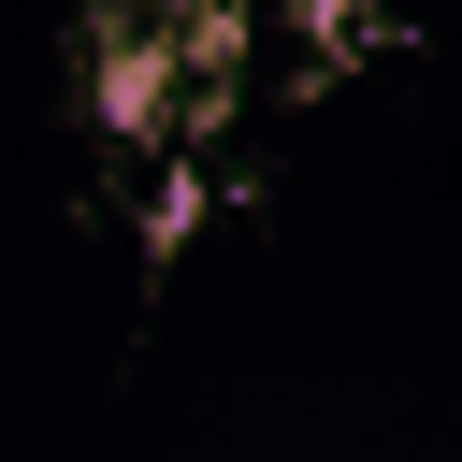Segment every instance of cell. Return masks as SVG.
I'll return each mask as SVG.
<instances>
[{
    "mask_svg": "<svg viewBox=\"0 0 462 462\" xmlns=\"http://www.w3.org/2000/svg\"><path fill=\"white\" fill-rule=\"evenodd\" d=\"M159 101H173V43H144V29L101 43V116L116 130H159Z\"/></svg>",
    "mask_w": 462,
    "mask_h": 462,
    "instance_id": "6da1fadb",
    "label": "cell"
}]
</instances>
